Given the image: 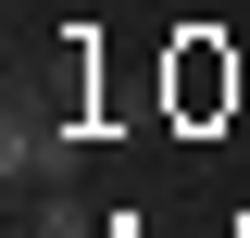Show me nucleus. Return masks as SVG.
Wrapping results in <instances>:
<instances>
[{
	"label": "nucleus",
	"mask_w": 250,
	"mask_h": 238,
	"mask_svg": "<svg viewBox=\"0 0 250 238\" xmlns=\"http://www.w3.org/2000/svg\"><path fill=\"white\" fill-rule=\"evenodd\" d=\"M75 150H88L75 125H25V113H13V138H0V176H13V188H62V176H75Z\"/></svg>",
	"instance_id": "1"
},
{
	"label": "nucleus",
	"mask_w": 250,
	"mask_h": 238,
	"mask_svg": "<svg viewBox=\"0 0 250 238\" xmlns=\"http://www.w3.org/2000/svg\"><path fill=\"white\" fill-rule=\"evenodd\" d=\"M175 100H188V113H213V100H238V75H225V63L188 38V50H175Z\"/></svg>",
	"instance_id": "2"
},
{
	"label": "nucleus",
	"mask_w": 250,
	"mask_h": 238,
	"mask_svg": "<svg viewBox=\"0 0 250 238\" xmlns=\"http://www.w3.org/2000/svg\"><path fill=\"white\" fill-rule=\"evenodd\" d=\"M25 238H88V213H75V201H62V188H50V201H38V226Z\"/></svg>",
	"instance_id": "3"
}]
</instances>
